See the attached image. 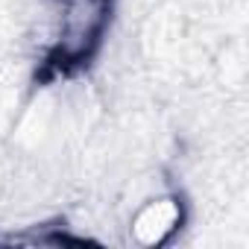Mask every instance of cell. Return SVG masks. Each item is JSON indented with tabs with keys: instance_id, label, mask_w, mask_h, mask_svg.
I'll use <instances>...</instances> for the list:
<instances>
[{
	"instance_id": "2",
	"label": "cell",
	"mask_w": 249,
	"mask_h": 249,
	"mask_svg": "<svg viewBox=\"0 0 249 249\" xmlns=\"http://www.w3.org/2000/svg\"><path fill=\"white\" fill-rule=\"evenodd\" d=\"M182 202L176 196L150 199L132 217V237L144 246H161L179 226H182Z\"/></svg>"
},
{
	"instance_id": "1",
	"label": "cell",
	"mask_w": 249,
	"mask_h": 249,
	"mask_svg": "<svg viewBox=\"0 0 249 249\" xmlns=\"http://www.w3.org/2000/svg\"><path fill=\"white\" fill-rule=\"evenodd\" d=\"M59 33L44 62L47 76H68L88 65L106 36L111 0H59Z\"/></svg>"
}]
</instances>
